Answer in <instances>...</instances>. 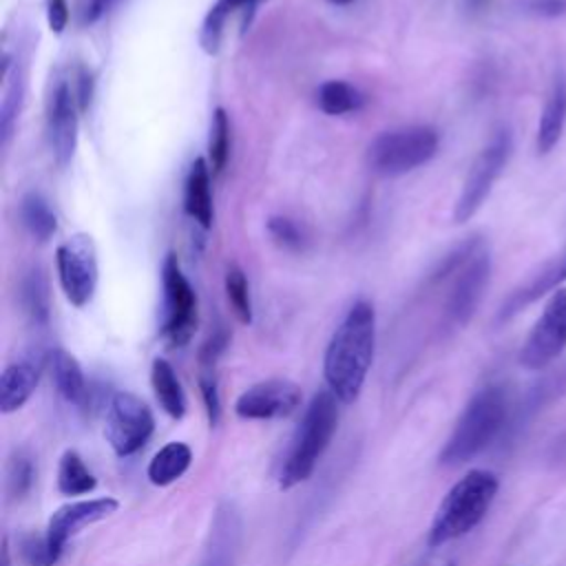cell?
Returning a JSON list of instances; mask_svg holds the SVG:
<instances>
[{
  "instance_id": "9a60e30c",
  "label": "cell",
  "mask_w": 566,
  "mask_h": 566,
  "mask_svg": "<svg viewBox=\"0 0 566 566\" xmlns=\"http://www.w3.org/2000/svg\"><path fill=\"white\" fill-rule=\"evenodd\" d=\"M243 544V522L232 502H221L210 522L197 566H237Z\"/></svg>"
},
{
  "instance_id": "52a82bcc",
  "label": "cell",
  "mask_w": 566,
  "mask_h": 566,
  "mask_svg": "<svg viewBox=\"0 0 566 566\" xmlns=\"http://www.w3.org/2000/svg\"><path fill=\"white\" fill-rule=\"evenodd\" d=\"M153 431V411L139 396L130 391H115L108 398L104 409V436L119 458L137 453Z\"/></svg>"
},
{
  "instance_id": "f1b7e54d",
  "label": "cell",
  "mask_w": 566,
  "mask_h": 566,
  "mask_svg": "<svg viewBox=\"0 0 566 566\" xmlns=\"http://www.w3.org/2000/svg\"><path fill=\"white\" fill-rule=\"evenodd\" d=\"M230 155V119L223 108H214L210 122V139H208V164L212 172H221L226 168Z\"/></svg>"
},
{
  "instance_id": "d6a6232c",
  "label": "cell",
  "mask_w": 566,
  "mask_h": 566,
  "mask_svg": "<svg viewBox=\"0 0 566 566\" xmlns=\"http://www.w3.org/2000/svg\"><path fill=\"white\" fill-rule=\"evenodd\" d=\"M268 232L285 250H301L305 243V237H303V230L298 228V223L287 217H281V214L268 219Z\"/></svg>"
},
{
  "instance_id": "ab89813d",
  "label": "cell",
  "mask_w": 566,
  "mask_h": 566,
  "mask_svg": "<svg viewBox=\"0 0 566 566\" xmlns=\"http://www.w3.org/2000/svg\"><path fill=\"white\" fill-rule=\"evenodd\" d=\"M2 555H4V566H9V544H7V539H4V551H2Z\"/></svg>"
},
{
  "instance_id": "d4e9b609",
  "label": "cell",
  "mask_w": 566,
  "mask_h": 566,
  "mask_svg": "<svg viewBox=\"0 0 566 566\" xmlns=\"http://www.w3.org/2000/svg\"><path fill=\"white\" fill-rule=\"evenodd\" d=\"M97 486L95 475L84 464L82 455L73 449H66L57 464V491L62 495H84Z\"/></svg>"
},
{
  "instance_id": "1f68e13d",
  "label": "cell",
  "mask_w": 566,
  "mask_h": 566,
  "mask_svg": "<svg viewBox=\"0 0 566 566\" xmlns=\"http://www.w3.org/2000/svg\"><path fill=\"white\" fill-rule=\"evenodd\" d=\"M35 478V469L29 455L18 453L15 458H11L9 467H7V489L11 497H24L33 484Z\"/></svg>"
},
{
  "instance_id": "8992f818",
  "label": "cell",
  "mask_w": 566,
  "mask_h": 566,
  "mask_svg": "<svg viewBox=\"0 0 566 566\" xmlns=\"http://www.w3.org/2000/svg\"><path fill=\"white\" fill-rule=\"evenodd\" d=\"M513 153V135L509 128H497L491 139L486 142V146L480 150V155L473 159L460 197L453 206V221L455 223H467L486 201V197L493 190V184L497 181V177L502 175L504 166L509 164Z\"/></svg>"
},
{
  "instance_id": "4fadbf2b",
  "label": "cell",
  "mask_w": 566,
  "mask_h": 566,
  "mask_svg": "<svg viewBox=\"0 0 566 566\" xmlns=\"http://www.w3.org/2000/svg\"><path fill=\"white\" fill-rule=\"evenodd\" d=\"M301 387L287 378H268L248 387L234 400V413L243 420H276L301 405Z\"/></svg>"
},
{
  "instance_id": "60d3db41",
  "label": "cell",
  "mask_w": 566,
  "mask_h": 566,
  "mask_svg": "<svg viewBox=\"0 0 566 566\" xmlns=\"http://www.w3.org/2000/svg\"><path fill=\"white\" fill-rule=\"evenodd\" d=\"M327 2H332V4H340V7H345V4H349L352 0H327Z\"/></svg>"
},
{
  "instance_id": "484cf974",
  "label": "cell",
  "mask_w": 566,
  "mask_h": 566,
  "mask_svg": "<svg viewBox=\"0 0 566 566\" xmlns=\"http://www.w3.org/2000/svg\"><path fill=\"white\" fill-rule=\"evenodd\" d=\"M2 75H4L7 84H4V95H2V104H0V135H2V144H7L11 133H13V124L18 119L20 108H22V95H24L22 73L18 69L11 71L9 53H4Z\"/></svg>"
},
{
  "instance_id": "cb8c5ba5",
  "label": "cell",
  "mask_w": 566,
  "mask_h": 566,
  "mask_svg": "<svg viewBox=\"0 0 566 566\" xmlns=\"http://www.w3.org/2000/svg\"><path fill=\"white\" fill-rule=\"evenodd\" d=\"M20 221L27 228V232L44 243L49 241L57 230L55 212L51 210L49 201L40 192H27L20 201Z\"/></svg>"
},
{
  "instance_id": "30bf717a",
  "label": "cell",
  "mask_w": 566,
  "mask_h": 566,
  "mask_svg": "<svg viewBox=\"0 0 566 566\" xmlns=\"http://www.w3.org/2000/svg\"><path fill=\"white\" fill-rule=\"evenodd\" d=\"M566 349V287H559L546 301L539 318L531 327L522 349L520 365L537 371L548 367Z\"/></svg>"
},
{
  "instance_id": "ffe728a7",
  "label": "cell",
  "mask_w": 566,
  "mask_h": 566,
  "mask_svg": "<svg viewBox=\"0 0 566 566\" xmlns=\"http://www.w3.org/2000/svg\"><path fill=\"white\" fill-rule=\"evenodd\" d=\"M192 462V451L186 442L172 440L166 442L148 462L146 475L155 486H168L175 480H179Z\"/></svg>"
},
{
  "instance_id": "603a6c76",
  "label": "cell",
  "mask_w": 566,
  "mask_h": 566,
  "mask_svg": "<svg viewBox=\"0 0 566 566\" xmlns=\"http://www.w3.org/2000/svg\"><path fill=\"white\" fill-rule=\"evenodd\" d=\"M20 305L22 312L29 316L35 325H46L51 316V294H49V281L40 268H31L20 279Z\"/></svg>"
},
{
  "instance_id": "8fae6325",
  "label": "cell",
  "mask_w": 566,
  "mask_h": 566,
  "mask_svg": "<svg viewBox=\"0 0 566 566\" xmlns=\"http://www.w3.org/2000/svg\"><path fill=\"white\" fill-rule=\"evenodd\" d=\"M77 95L66 80H55L46 99V133L53 159L60 168H66L77 148L80 124Z\"/></svg>"
},
{
  "instance_id": "ba28073f",
  "label": "cell",
  "mask_w": 566,
  "mask_h": 566,
  "mask_svg": "<svg viewBox=\"0 0 566 566\" xmlns=\"http://www.w3.org/2000/svg\"><path fill=\"white\" fill-rule=\"evenodd\" d=\"M164 316L161 336L172 347H184L197 329V294L175 254H168L161 265Z\"/></svg>"
},
{
  "instance_id": "d590c367",
  "label": "cell",
  "mask_w": 566,
  "mask_h": 566,
  "mask_svg": "<svg viewBox=\"0 0 566 566\" xmlns=\"http://www.w3.org/2000/svg\"><path fill=\"white\" fill-rule=\"evenodd\" d=\"M119 0H77L75 4V15L82 27L95 24L102 20Z\"/></svg>"
},
{
  "instance_id": "4316f807",
  "label": "cell",
  "mask_w": 566,
  "mask_h": 566,
  "mask_svg": "<svg viewBox=\"0 0 566 566\" xmlns=\"http://www.w3.org/2000/svg\"><path fill=\"white\" fill-rule=\"evenodd\" d=\"M316 104L325 115H345L358 111L365 97L356 86L343 80H327L316 91Z\"/></svg>"
},
{
  "instance_id": "e0dca14e",
  "label": "cell",
  "mask_w": 566,
  "mask_h": 566,
  "mask_svg": "<svg viewBox=\"0 0 566 566\" xmlns=\"http://www.w3.org/2000/svg\"><path fill=\"white\" fill-rule=\"evenodd\" d=\"M42 374V363L35 356H24L15 363H9L0 376V411H18L35 391Z\"/></svg>"
},
{
  "instance_id": "7a4b0ae2",
  "label": "cell",
  "mask_w": 566,
  "mask_h": 566,
  "mask_svg": "<svg viewBox=\"0 0 566 566\" xmlns=\"http://www.w3.org/2000/svg\"><path fill=\"white\" fill-rule=\"evenodd\" d=\"M497 475L486 469H473L464 473L442 497L431 520L427 544L436 548L471 533L484 520L497 495Z\"/></svg>"
},
{
  "instance_id": "2e32d148",
  "label": "cell",
  "mask_w": 566,
  "mask_h": 566,
  "mask_svg": "<svg viewBox=\"0 0 566 566\" xmlns=\"http://www.w3.org/2000/svg\"><path fill=\"white\" fill-rule=\"evenodd\" d=\"M566 281V250L555 256L551 263H546L544 268H539L524 285H520L517 290H513L506 301L502 303L500 312H497V321H509L515 314H520L524 307H528L531 303H535L539 296L559 290V285Z\"/></svg>"
},
{
  "instance_id": "e575fe53",
  "label": "cell",
  "mask_w": 566,
  "mask_h": 566,
  "mask_svg": "<svg viewBox=\"0 0 566 566\" xmlns=\"http://www.w3.org/2000/svg\"><path fill=\"white\" fill-rule=\"evenodd\" d=\"M20 553H22V559L27 566H55L57 564V559L49 551L46 537L24 535L20 539Z\"/></svg>"
},
{
  "instance_id": "74e56055",
  "label": "cell",
  "mask_w": 566,
  "mask_h": 566,
  "mask_svg": "<svg viewBox=\"0 0 566 566\" xmlns=\"http://www.w3.org/2000/svg\"><path fill=\"white\" fill-rule=\"evenodd\" d=\"M526 11L542 18H557L566 13V0H526Z\"/></svg>"
},
{
  "instance_id": "f35d334b",
  "label": "cell",
  "mask_w": 566,
  "mask_h": 566,
  "mask_svg": "<svg viewBox=\"0 0 566 566\" xmlns=\"http://www.w3.org/2000/svg\"><path fill=\"white\" fill-rule=\"evenodd\" d=\"M75 95H77V104H80V111H88L91 106V99H93V77L86 69L80 71L77 75V88H75Z\"/></svg>"
},
{
  "instance_id": "44dd1931",
  "label": "cell",
  "mask_w": 566,
  "mask_h": 566,
  "mask_svg": "<svg viewBox=\"0 0 566 566\" xmlns=\"http://www.w3.org/2000/svg\"><path fill=\"white\" fill-rule=\"evenodd\" d=\"M49 365H51V376L60 396L69 402L82 405L86 400V378L77 358L66 349L57 347L49 352Z\"/></svg>"
},
{
  "instance_id": "6da1fadb",
  "label": "cell",
  "mask_w": 566,
  "mask_h": 566,
  "mask_svg": "<svg viewBox=\"0 0 566 566\" xmlns=\"http://www.w3.org/2000/svg\"><path fill=\"white\" fill-rule=\"evenodd\" d=\"M376 347V312L369 301H356L329 338L323 358L327 389L338 402L352 405L365 385Z\"/></svg>"
},
{
  "instance_id": "3957f363",
  "label": "cell",
  "mask_w": 566,
  "mask_h": 566,
  "mask_svg": "<svg viewBox=\"0 0 566 566\" xmlns=\"http://www.w3.org/2000/svg\"><path fill=\"white\" fill-rule=\"evenodd\" d=\"M336 402L338 398L329 389H321L312 396L301 418V424L296 427L290 451L283 460L281 475H279L281 489H292L305 482L314 473L321 455L325 453V449L329 447L336 433V424H338Z\"/></svg>"
},
{
  "instance_id": "d6986e66",
  "label": "cell",
  "mask_w": 566,
  "mask_h": 566,
  "mask_svg": "<svg viewBox=\"0 0 566 566\" xmlns=\"http://www.w3.org/2000/svg\"><path fill=\"white\" fill-rule=\"evenodd\" d=\"M210 164L203 157H197L186 177V192H184V208L186 212L201 226H212V186H210Z\"/></svg>"
},
{
  "instance_id": "83f0119b",
  "label": "cell",
  "mask_w": 566,
  "mask_h": 566,
  "mask_svg": "<svg viewBox=\"0 0 566 566\" xmlns=\"http://www.w3.org/2000/svg\"><path fill=\"white\" fill-rule=\"evenodd\" d=\"M259 0H217L210 11L203 18L201 24V33H199V42L203 46L206 53L214 55L221 49V38H223V27L230 13L243 9V7H252Z\"/></svg>"
},
{
  "instance_id": "f546056e",
  "label": "cell",
  "mask_w": 566,
  "mask_h": 566,
  "mask_svg": "<svg viewBox=\"0 0 566 566\" xmlns=\"http://www.w3.org/2000/svg\"><path fill=\"white\" fill-rule=\"evenodd\" d=\"M226 296L228 303L234 312V316L241 323H250L252 321V298H250V285L245 279V272L239 265H230L226 272Z\"/></svg>"
},
{
  "instance_id": "836d02e7",
  "label": "cell",
  "mask_w": 566,
  "mask_h": 566,
  "mask_svg": "<svg viewBox=\"0 0 566 566\" xmlns=\"http://www.w3.org/2000/svg\"><path fill=\"white\" fill-rule=\"evenodd\" d=\"M566 394V363L553 371H548L531 391L533 405L553 402L555 398H562Z\"/></svg>"
},
{
  "instance_id": "7402d4cb",
  "label": "cell",
  "mask_w": 566,
  "mask_h": 566,
  "mask_svg": "<svg viewBox=\"0 0 566 566\" xmlns=\"http://www.w3.org/2000/svg\"><path fill=\"white\" fill-rule=\"evenodd\" d=\"M150 385L153 391L161 405V409L179 420L186 413V394L181 389V382L172 369V365L166 358H155L150 367Z\"/></svg>"
},
{
  "instance_id": "5bb4252c",
  "label": "cell",
  "mask_w": 566,
  "mask_h": 566,
  "mask_svg": "<svg viewBox=\"0 0 566 566\" xmlns=\"http://www.w3.org/2000/svg\"><path fill=\"white\" fill-rule=\"evenodd\" d=\"M117 509H119V502L115 497L104 495V497L69 502V504L60 506L57 511H53V515L49 517V524H46V533H44L49 551L53 553V557L60 559L66 542L75 533H80L84 526H91L99 520H106Z\"/></svg>"
},
{
  "instance_id": "ac0fdd59",
  "label": "cell",
  "mask_w": 566,
  "mask_h": 566,
  "mask_svg": "<svg viewBox=\"0 0 566 566\" xmlns=\"http://www.w3.org/2000/svg\"><path fill=\"white\" fill-rule=\"evenodd\" d=\"M564 126H566V71L559 69L551 82V88L539 115V124H537L535 148L539 155H548L559 144Z\"/></svg>"
},
{
  "instance_id": "9c48e42d",
  "label": "cell",
  "mask_w": 566,
  "mask_h": 566,
  "mask_svg": "<svg viewBox=\"0 0 566 566\" xmlns=\"http://www.w3.org/2000/svg\"><path fill=\"white\" fill-rule=\"evenodd\" d=\"M55 265L66 301L84 307L97 287V252L93 239L82 232L64 239L55 250Z\"/></svg>"
},
{
  "instance_id": "4dcf8cb0",
  "label": "cell",
  "mask_w": 566,
  "mask_h": 566,
  "mask_svg": "<svg viewBox=\"0 0 566 566\" xmlns=\"http://www.w3.org/2000/svg\"><path fill=\"white\" fill-rule=\"evenodd\" d=\"M199 391L203 400V409L208 422L214 427L221 418V400H219V380L214 365H199Z\"/></svg>"
},
{
  "instance_id": "8d00e7d4",
  "label": "cell",
  "mask_w": 566,
  "mask_h": 566,
  "mask_svg": "<svg viewBox=\"0 0 566 566\" xmlns=\"http://www.w3.org/2000/svg\"><path fill=\"white\" fill-rule=\"evenodd\" d=\"M71 11L66 0H46V22L53 33H62L69 24Z\"/></svg>"
},
{
  "instance_id": "7c38bea8",
  "label": "cell",
  "mask_w": 566,
  "mask_h": 566,
  "mask_svg": "<svg viewBox=\"0 0 566 566\" xmlns=\"http://www.w3.org/2000/svg\"><path fill=\"white\" fill-rule=\"evenodd\" d=\"M449 279L451 290L447 296V318L453 325H464L475 314L491 279V256L484 243Z\"/></svg>"
},
{
  "instance_id": "277c9868",
  "label": "cell",
  "mask_w": 566,
  "mask_h": 566,
  "mask_svg": "<svg viewBox=\"0 0 566 566\" xmlns=\"http://www.w3.org/2000/svg\"><path fill=\"white\" fill-rule=\"evenodd\" d=\"M506 413L509 402L502 387L489 385L475 391L460 413L444 449L440 451V462L455 467L482 453L504 427Z\"/></svg>"
},
{
  "instance_id": "5b68a950",
  "label": "cell",
  "mask_w": 566,
  "mask_h": 566,
  "mask_svg": "<svg viewBox=\"0 0 566 566\" xmlns=\"http://www.w3.org/2000/svg\"><path fill=\"white\" fill-rule=\"evenodd\" d=\"M438 146L440 135L433 126H400L380 133L367 146V166L380 177H400L431 161Z\"/></svg>"
},
{
  "instance_id": "b9f144b4",
  "label": "cell",
  "mask_w": 566,
  "mask_h": 566,
  "mask_svg": "<svg viewBox=\"0 0 566 566\" xmlns=\"http://www.w3.org/2000/svg\"><path fill=\"white\" fill-rule=\"evenodd\" d=\"M484 2H486V0H471V4H473V7H482Z\"/></svg>"
}]
</instances>
